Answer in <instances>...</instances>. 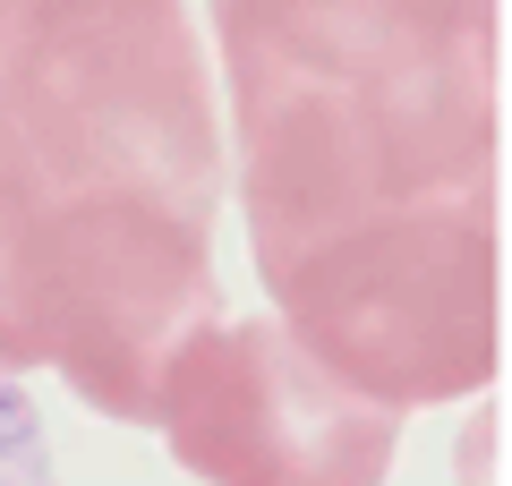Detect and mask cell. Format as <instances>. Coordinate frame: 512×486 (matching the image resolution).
I'll return each instance as SVG.
<instances>
[{
	"mask_svg": "<svg viewBox=\"0 0 512 486\" xmlns=\"http://www.w3.org/2000/svg\"><path fill=\"white\" fill-rule=\"evenodd\" d=\"M256 273L495 197V0H214Z\"/></svg>",
	"mask_w": 512,
	"mask_h": 486,
	"instance_id": "1",
	"label": "cell"
},
{
	"mask_svg": "<svg viewBox=\"0 0 512 486\" xmlns=\"http://www.w3.org/2000/svg\"><path fill=\"white\" fill-rule=\"evenodd\" d=\"M0 205L26 239V290L60 222L171 214L214 231L222 120L180 0H0Z\"/></svg>",
	"mask_w": 512,
	"mask_h": 486,
	"instance_id": "2",
	"label": "cell"
},
{
	"mask_svg": "<svg viewBox=\"0 0 512 486\" xmlns=\"http://www.w3.org/2000/svg\"><path fill=\"white\" fill-rule=\"evenodd\" d=\"M282 324L350 393L427 410L461 401L504 359V222L495 197L444 205L265 273Z\"/></svg>",
	"mask_w": 512,
	"mask_h": 486,
	"instance_id": "3",
	"label": "cell"
},
{
	"mask_svg": "<svg viewBox=\"0 0 512 486\" xmlns=\"http://www.w3.org/2000/svg\"><path fill=\"white\" fill-rule=\"evenodd\" d=\"M197 486H384L402 410L367 401L291 342L282 316L205 324L171 350L154 418Z\"/></svg>",
	"mask_w": 512,
	"mask_h": 486,
	"instance_id": "4",
	"label": "cell"
},
{
	"mask_svg": "<svg viewBox=\"0 0 512 486\" xmlns=\"http://www.w3.org/2000/svg\"><path fill=\"white\" fill-rule=\"evenodd\" d=\"M0 486H60L52 478V435H43V410L26 401L18 367L0 359Z\"/></svg>",
	"mask_w": 512,
	"mask_h": 486,
	"instance_id": "5",
	"label": "cell"
}]
</instances>
